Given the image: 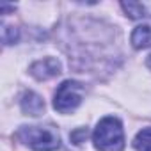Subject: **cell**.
I'll use <instances>...</instances> for the list:
<instances>
[{"label": "cell", "mask_w": 151, "mask_h": 151, "mask_svg": "<svg viewBox=\"0 0 151 151\" xmlns=\"http://www.w3.org/2000/svg\"><path fill=\"white\" fill-rule=\"evenodd\" d=\"M93 142L98 151H123L124 149V130L117 117H103L93 133Z\"/></svg>", "instance_id": "6da1fadb"}, {"label": "cell", "mask_w": 151, "mask_h": 151, "mask_svg": "<svg viewBox=\"0 0 151 151\" xmlns=\"http://www.w3.org/2000/svg\"><path fill=\"white\" fill-rule=\"evenodd\" d=\"M16 137L34 151H55L60 147V137L53 126H22Z\"/></svg>", "instance_id": "7a4b0ae2"}, {"label": "cell", "mask_w": 151, "mask_h": 151, "mask_svg": "<svg viewBox=\"0 0 151 151\" xmlns=\"http://www.w3.org/2000/svg\"><path fill=\"white\" fill-rule=\"evenodd\" d=\"M82 96H84V86L80 82H77V80H66L55 91L53 107L60 114H69V112H73L75 109L82 103Z\"/></svg>", "instance_id": "3957f363"}, {"label": "cell", "mask_w": 151, "mask_h": 151, "mask_svg": "<svg viewBox=\"0 0 151 151\" xmlns=\"http://www.w3.org/2000/svg\"><path fill=\"white\" fill-rule=\"evenodd\" d=\"M30 75L37 80H50L60 75V62L53 57H45L30 66Z\"/></svg>", "instance_id": "277c9868"}, {"label": "cell", "mask_w": 151, "mask_h": 151, "mask_svg": "<svg viewBox=\"0 0 151 151\" xmlns=\"http://www.w3.org/2000/svg\"><path fill=\"white\" fill-rule=\"evenodd\" d=\"M20 105H22V110L27 116H32V117H37V116H41L45 112V100L39 94L32 93V91H27L22 96Z\"/></svg>", "instance_id": "5b68a950"}, {"label": "cell", "mask_w": 151, "mask_h": 151, "mask_svg": "<svg viewBox=\"0 0 151 151\" xmlns=\"http://www.w3.org/2000/svg\"><path fill=\"white\" fill-rule=\"evenodd\" d=\"M130 41L133 45V48L137 50H144V48H149L151 46V27L149 25H139L133 29L132 36H130Z\"/></svg>", "instance_id": "8992f818"}, {"label": "cell", "mask_w": 151, "mask_h": 151, "mask_svg": "<svg viewBox=\"0 0 151 151\" xmlns=\"http://www.w3.org/2000/svg\"><path fill=\"white\" fill-rule=\"evenodd\" d=\"M133 147L137 151H151V128H144L135 135Z\"/></svg>", "instance_id": "52a82bcc"}, {"label": "cell", "mask_w": 151, "mask_h": 151, "mask_svg": "<svg viewBox=\"0 0 151 151\" xmlns=\"http://www.w3.org/2000/svg\"><path fill=\"white\" fill-rule=\"evenodd\" d=\"M121 7L126 13V16H130L132 20H140V18L147 16L146 14V7L142 4H139V2H123Z\"/></svg>", "instance_id": "ba28073f"}, {"label": "cell", "mask_w": 151, "mask_h": 151, "mask_svg": "<svg viewBox=\"0 0 151 151\" xmlns=\"http://www.w3.org/2000/svg\"><path fill=\"white\" fill-rule=\"evenodd\" d=\"M16 39H18V30L14 27L4 25V29H2V41H4V45H13V43H16Z\"/></svg>", "instance_id": "9c48e42d"}, {"label": "cell", "mask_w": 151, "mask_h": 151, "mask_svg": "<svg viewBox=\"0 0 151 151\" xmlns=\"http://www.w3.org/2000/svg\"><path fill=\"white\" fill-rule=\"evenodd\" d=\"M146 66H147V68H149V69H151V55H149V57H147V60H146Z\"/></svg>", "instance_id": "30bf717a"}]
</instances>
